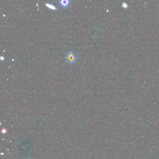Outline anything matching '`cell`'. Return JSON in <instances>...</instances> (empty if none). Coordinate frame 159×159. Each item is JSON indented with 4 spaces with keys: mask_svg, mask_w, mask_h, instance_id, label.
Returning <instances> with one entry per match:
<instances>
[{
    "mask_svg": "<svg viewBox=\"0 0 159 159\" xmlns=\"http://www.w3.org/2000/svg\"><path fill=\"white\" fill-rule=\"evenodd\" d=\"M76 58H77L76 55L73 51L71 50L65 54L66 60L70 63H75L76 60Z\"/></svg>",
    "mask_w": 159,
    "mask_h": 159,
    "instance_id": "cell-1",
    "label": "cell"
},
{
    "mask_svg": "<svg viewBox=\"0 0 159 159\" xmlns=\"http://www.w3.org/2000/svg\"><path fill=\"white\" fill-rule=\"evenodd\" d=\"M70 1L69 0H61L59 1V3L61 4V6L63 7H67L69 4H70Z\"/></svg>",
    "mask_w": 159,
    "mask_h": 159,
    "instance_id": "cell-2",
    "label": "cell"
},
{
    "mask_svg": "<svg viewBox=\"0 0 159 159\" xmlns=\"http://www.w3.org/2000/svg\"><path fill=\"white\" fill-rule=\"evenodd\" d=\"M45 5L48 7L49 9H51L52 10H56L57 9V7L55 6H54L53 4H51V3H49V2H45Z\"/></svg>",
    "mask_w": 159,
    "mask_h": 159,
    "instance_id": "cell-3",
    "label": "cell"
},
{
    "mask_svg": "<svg viewBox=\"0 0 159 159\" xmlns=\"http://www.w3.org/2000/svg\"><path fill=\"white\" fill-rule=\"evenodd\" d=\"M122 4V6H123V7H126L127 6V4H126L125 2H123Z\"/></svg>",
    "mask_w": 159,
    "mask_h": 159,
    "instance_id": "cell-4",
    "label": "cell"
},
{
    "mask_svg": "<svg viewBox=\"0 0 159 159\" xmlns=\"http://www.w3.org/2000/svg\"><path fill=\"white\" fill-rule=\"evenodd\" d=\"M2 133H6V129H2Z\"/></svg>",
    "mask_w": 159,
    "mask_h": 159,
    "instance_id": "cell-5",
    "label": "cell"
},
{
    "mask_svg": "<svg viewBox=\"0 0 159 159\" xmlns=\"http://www.w3.org/2000/svg\"><path fill=\"white\" fill-rule=\"evenodd\" d=\"M0 58H1V60L2 61V60H4L5 59V58H4V57L3 56H1V57H0Z\"/></svg>",
    "mask_w": 159,
    "mask_h": 159,
    "instance_id": "cell-6",
    "label": "cell"
}]
</instances>
